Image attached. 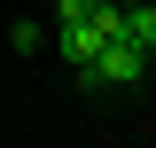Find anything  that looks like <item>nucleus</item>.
<instances>
[{
  "mask_svg": "<svg viewBox=\"0 0 156 148\" xmlns=\"http://www.w3.org/2000/svg\"><path fill=\"white\" fill-rule=\"evenodd\" d=\"M8 47H23V55H39V47H47V31H39V23H16V31H8Z\"/></svg>",
  "mask_w": 156,
  "mask_h": 148,
  "instance_id": "obj_4",
  "label": "nucleus"
},
{
  "mask_svg": "<svg viewBox=\"0 0 156 148\" xmlns=\"http://www.w3.org/2000/svg\"><path fill=\"white\" fill-rule=\"evenodd\" d=\"M140 78H148V47H140L133 31L101 39L94 62H78V86H86V93H125V86H140Z\"/></svg>",
  "mask_w": 156,
  "mask_h": 148,
  "instance_id": "obj_2",
  "label": "nucleus"
},
{
  "mask_svg": "<svg viewBox=\"0 0 156 148\" xmlns=\"http://www.w3.org/2000/svg\"><path fill=\"white\" fill-rule=\"evenodd\" d=\"M125 31V0H55V47L62 62H94L101 39Z\"/></svg>",
  "mask_w": 156,
  "mask_h": 148,
  "instance_id": "obj_1",
  "label": "nucleus"
},
{
  "mask_svg": "<svg viewBox=\"0 0 156 148\" xmlns=\"http://www.w3.org/2000/svg\"><path fill=\"white\" fill-rule=\"evenodd\" d=\"M125 31L148 47V70H156V8H148V0H125Z\"/></svg>",
  "mask_w": 156,
  "mask_h": 148,
  "instance_id": "obj_3",
  "label": "nucleus"
}]
</instances>
